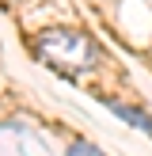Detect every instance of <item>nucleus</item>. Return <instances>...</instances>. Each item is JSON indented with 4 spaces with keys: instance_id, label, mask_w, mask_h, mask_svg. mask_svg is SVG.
Returning <instances> with one entry per match:
<instances>
[{
    "instance_id": "f257e3e1",
    "label": "nucleus",
    "mask_w": 152,
    "mask_h": 156,
    "mask_svg": "<svg viewBox=\"0 0 152 156\" xmlns=\"http://www.w3.org/2000/svg\"><path fill=\"white\" fill-rule=\"evenodd\" d=\"M34 50L46 65L61 69V73H84L99 61V50L84 30H72V27H50L34 38Z\"/></svg>"
},
{
    "instance_id": "f03ea898",
    "label": "nucleus",
    "mask_w": 152,
    "mask_h": 156,
    "mask_svg": "<svg viewBox=\"0 0 152 156\" xmlns=\"http://www.w3.org/2000/svg\"><path fill=\"white\" fill-rule=\"evenodd\" d=\"M65 156H103V152H99L91 141H76V145H72V149H68Z\"/></svg>"
}]
</instances>
